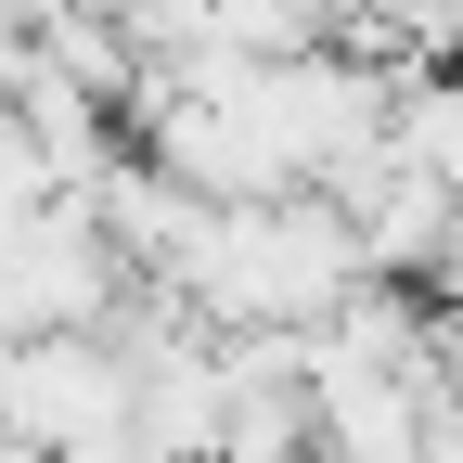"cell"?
Masks as SVG:
<instances>
[{"instance_id": "cell-1", "label": "cell", "mask_w": 463, "mask_h": 463, "mask_svg": "<svg viewBox=\"0 0 463 463\" xmlns=\"http://www.w3.org/2000/svg\"><path fill=\"white\" fill-rule=\"evenodd\" d=\"M0 438L26 450H116L129 438V361L103 322H39L0 335Z\"/></svg>"}, {"instance_id": "cell-2", "label": "cell", "mask_w": 463, "mask_h": 463, "mask_svg": "<svg viewBox=\"0 0 463 463\" xmlns=\"http://www.w3.org/2000/svg\"><path fill=\"white\" fill-rule=\"evenodd\" d=\"M103 463H206V450H167V438H116Z\"/></svg>"}, {"instance_id": "cell-3", "label": "cell", "mask_w": 463, "mask_h": 463, "mask_svg": "<svg viewBox=\"0 0 463 463\" xmlns=\"http://www.w3.org/2000/svg\"><path fill=\"white\" fill-rule=\"evenodd\" d=\"M270 463H322V450H270Z\"/></svg>"}]
</instances>
